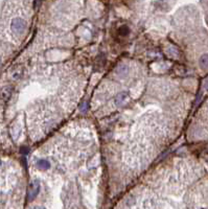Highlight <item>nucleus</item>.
<instances>
[{"instance_id": "nucleus-2", "label": "nucleus", "mask_w": 208, "mask_h": 209, "mask_svg": "<svg viewBox=\"0 0 208 209\" xmlns=\"http://www.w3.org/2000/svg\"><path fill=\"white\" fill-rule=\"evenodd\" d=\"M39 190H40V185H39V182L35 181L31 186V191H29V199L31 200H34L37 195L39 193Z\"/></svg>"}, {"instance_id": "nucleus-3", "label": "nucleus", "mask_w": 208, "mask_h": 209, "mask_svg": "<svg viewBox=\"0 0 208 209\" xmlns=\"http://www.w3.org/2000/svg\"><path fill=\"white\" fill-rule=\"evenodd\" d=\"M200 66L203 69H208V54H204L200 58Z\"/></svg>"}, {"instance_id": "nucleus-6", "label": "nucleus", "mask_w": 208, "mask_h": 209, "mask_svg": "<svg viewBox=\"0 0 208 209\" xmlns=\"http://www.w3.org/2000/svg\"><path fill=\"white\" fill-rule=\"evenodd\" d=\"M119 34L122 36L128 35V34H129V27H128V26H126V25L122 26V27L119 28Z\"/></svg>"}, {"instance_id": "nucleus-5", "label": "nucleus", "mask_w": 208, "mask_h": 209, "mask_svg": "<svg viewBox=\"0 0 208 209\" xmlns=\"http://www.w3.org/2000/svg\"><path fill=\"white\" fill-rule=\"evenodd\" d=\"M128 98V95H127L126 92H122V93H119L116 97V103L117 105H122V101H124Z\"/></svg>"}, {"instance_id": "nucleus-7", "label": "nucleus", "mask_w": 208, "mask_h": 209, "mask_svg": "<svg viewBox=\"0 0 208 209\" xmlns=\"http://www.w3.org/2000/svg\"><path fill=\"white\" fill-rule=\"evenodd\" d=\"M0 64H1V59H0Z\"/></svg>"}, {"instance_id": "nucleus-4", "label": "nucleus", "mask_w": 208, "mask_h": 209, "mask_svg": "<svg viewBox=\"0 0 208 209\" xmlns=\"http://www.w3.org/2000/svg\"><path fill=\"white\" fill-rule=\"evenodd\" d=\"M37 165H38V167L41 169H47L50 167V163H49L47 160H44V159L39 160V161L37 162Z\"/></svg>"}, {"instance_id": "nucleus-1", "label": "nucleus", "mask_w": 208, "mask_h": 209, "mask_svg": "<svg viewBox=\"0 0 208 209\" xmlns=\"http://www.w3.org/2000/svg\"><path fill=\"white\" fill-rule=\"evenodd\" d=\"M11 26H12V31H14L16 35H21V34L24 31V29H25L26 23L23 19L15 18V19H13Z\"/></svg>"}]
</instances>
